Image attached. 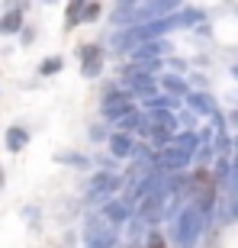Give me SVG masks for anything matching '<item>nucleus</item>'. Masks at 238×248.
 Instances as JSON below:
<instances>
[{"mask_svg":"<svg viewBox=\"0 0 238 248\" xmlns=\"http://www.w3.org/2000/svg\"><path fill=\"white\" fill-rule=\"evenodd\" d=\"M174 216H177L174 242H177V245H196V242H200V232L206 229V216L200 213V206H196V203L180 206Z\"/></svg>","mask_w":238,"mask_h":248,"instance_id":"obj_1","label":"nucleus"},{"mask_svg":"<svg viewBox=\"0 0 238 248\" xmlns=\"http://www.w3.org/2000/svg\"><path fill=\"white\" fill-rule=\"evenodd\" d=\"M84 242L93 248H103V245H116V232H113V222L106 219V216H90L87 219V235H84Z\"/></svg>","mask_w":238,"mask_h":248,"instance_id":"obj_2","label":"nucleus"},{"mask_svg":"<svg viewBox=\"0 0 238 248\" xmlns=\"http://www.w3.org/2000/svg\"><path fill=\"white\" fill-rule=\"evenodd\" d=\"M119 187H122V181H119L116 174H110V171H106V174H97V177L90 181L87 203H100V200H106V197H110V193H116Z\"/></svg>","mask_w":238,"mask_h":248,"instance_id":"obj_3","label":"nucleus"},{"mask_svg":"<svg viewBox=\"0 0 238 248\" xmlns=\"http://www.w3.org/2000/svg\"><path fill=\"white\" fill-rule=\"evenodd\" d=\"M129 78V97H148V93H155V78L151 71H126Z\"/></svg>","mask_w":238,"mask_h":248,"instance_id":"obj_4","label":"nucleus"},{"mask_svg":"<svg viewBox=\"0 0 238 248\" xmlns=\"http://www.w3.org/2000/svg\"><path fill=\"white\" fill-rule=\"evenodd\" d=\"M77 55H81V74H84V78H97V74H100L103 55H100V48H97V46H84Z\"/></svg>","mask_w":238,"mask_h":248,"instance_id":"obj_5","label":"nucleus"},{"mask_svg":"<svg viewBox=\"0 0 238 248\" xmlns=\"http://www.w3.org/2000/svg\"><path fill=\"white\" fill-rule=\"evenodd\" d=\"M132 110V97L129 93H110L106 100H103V116L106 120H119L122 113Z\"/></svg>","mask_w":238,"mask_h":248,"instance_id":"obj_6","label":"nucleus"},{"mask_svg":"<svg viewBox=\"0 0 238 248\" xmlns=\"http://www.w3.org/2000/svg\"><path fill=\"white\" fill-rule=\"evenodd\" d=\"M132 148H135V139H132V132H113L110 136V152L116 158H132Z\"/></svg>","mask_w":238,"mask_h":248,"instance_id":"obj_7","label":"nucleus"},{"mask_svg":"<svg viewBox=\"0 0 238 248\" xmlns=\"http://www.w3.org/2000/svg\"><path fill=\"white\" fill-rule=\"evenodd\" d=\"M183 97H187V103H190V110L200 113V116H212V113H216V103H212L209 93H203V91H193L190 93V91H187Z\"/></svg>","mask_w":238,"mask_h":248,"instance_id":"obj_8","label":"nucleus"},{"mask_svg":"<svg viewBox=\"0 0 238 248\" xmlns=\"http://www.w3.org/2000/svg\"><path fill=\"white\" fill-rule=\"evenodd\" d=\"M132 52V58H161V52H167V46L161 42V39H145V42H138V46L129 48Z\"/></svg>","mask_w":238,"mask_h":248,"instance_id":"obj_9","label":"nucleus"},{"mask_svg":"<svg viewBox=\"0 0 238 248\" xmlns=\"http://www.w3.org/2000/svg\"><path fill=\"white\" fill-rule=\"evenodd\" d=\"M103 216H106L113 226H119V222H126L129 216H132V206H129L126 200H106V206H103Z\"/></svg>","mask_w":238,"mask_h":248,"instance_id":"obj_10","label":"nucleus"},{"mask_svg":"<svg viewBox=\"0 0 238 248\" xmlns=\"http://www.w3.org/2000/svg\"><path fill=\"white\" fill-rule=\"evenodd\" d=\"M23 29V7H13L0 16V36H13Z\"/></svg>","mask_w":238,"mask_h":248,"instance_id":"obj_11","label":"nucleus"},{"mask_svg":"<svg viewBox=\"0 0 238 248\" xmlns=\"http://www.w3.org/2000/svg\"><path fill=\"white\" fill-rule=\"evenodd\" d=\"M26 145H29V129H23V126L7 129V148L10 152H23Z\"/></svg>","mask_w":238,"mask_h":248,"instance_id":"obj_12","label":"nucleus"},{"mask_svg":"<svg viewBox=\"0 0 238 248\" xmlns=\"http://www.w3.org/2000/svg\"><path fill=\"white\" fill-rule=\"evenodd\" d=\"M171 145H177V148H183V152L193 155V148L200 145V136H196L193 129H187V132H180V136H171Z\"/></svg>","mask_w":238,"mask_h":248,"instance_id":"obj_13","label":"nucleus"},{"mask_svg":"<svg viewBox=\"0 0 238 248\" xmlns=\"http://www.w3.org/2000/svg\"><path fill=\"white\" fill-rule=\"evenodd\" d=\"M161 87H164L171 97H183V93H187V84H183V78H177V74H164V78H161Z\"/></svg>","mask_w":238,"mask_h":248,"instance_id":"obj_14","label":"nucleus"},{"mask_svg":"<svg viewBox=\"0 0 238 248\" xmlns=\"http://www.w3.org/2000/svg\"><path fill=\"white\" fill-rule=\"evenodd\" d=\"M126 222H129V242H132V245H142V242H145V235H142V232H145V219H138L135 213H132Z\"/></svg>","mask_w":238,"mask_h":248,"instance_id":"obj_15","label":"nucleus"},{"mask_svg":"<svg viewBox=\"0 0 238 248\" xmlns=\"http://www.w3.org/2000/svg\"><path fill=\"white\" fill-rule=\"evenodd\" d=\"M84 3H87V0H71V3H68V29H74L77 23H81Z\"/></svg>","mask_w":238,"mask_h":248,"instance_id":"obj_16","label":"nucleus"},{"mask_svg":"<svg viewBox=\"0 0 238 248\" xmlns=\"http://www.w3.org/2000/svg\"><path fill=\"white\" fill-rule=\"evenodd\" d=\"M61 58H45V62H42V64H39V74H42V78H48V74H58V71H61Z\"/></svg>","mask_w":238,"mask_h":248,"instance_id":"obj_17","label":"nucleus"},{"mask_svg":"<svg viewBox=\"0 0 238 248\" xmlns=\"http://www.w3.org/2000/svg\"><path fill=\"white\" fill-rule=\"evenodd\" d=\"M97 13H100V7H97V3H84L81 19H84V23H90V19H97Z\"/></svg>","mask_w":238,"mask_h":248,"instance_id":"obj_18","label":"nucleus"},{"mask_svg":"<svg viewBox=\"0 0 238 248\" xmlns=\"http://www.w3.org/2000/svg\"><path fill=\"white\" fill-rule=\"evenodd\" d=\"M145 242L148 245H164V239L158 235V229H151V235H145Z\"/></svg>","mask_w":238,"mask_h":248,"instance_id":"obj_19","label":"nucleus"},{"mask_svg":"<svg viewBox=\"0 0 238 248\" xmlns=\"http://www.w3.org/2000/svg\"><path fill=\"white\" fill-rule=\"evenodd\" d=\"M229 161H232V165H238V136L232 139V152H229Z\"/></svg>","mask_w":238,"mask_h":248,"instance_id":"obj_20","label":"nucleus"},{"mask_svg":"<svg viewBox=\"0 0 238 248\" xmlns=\"http://www.w3.org/2000/svg\"><path fill=\"white\" fill-rule=\"evenodd\" d=\"M229 123H232V126H235V129H238V110H232V116H229Z\"/></svg>","mask_w":238,"mask_h":248,"instance_id":"obj_21","label":"nucleus"},{"mask_svg":"<svg viewBox=\"0 0 238 248\" xmlns=\"http://www.w3.org/2000/svg\"><path fill=\"white\" fill-rule=\"evenodd\" d=\"M232 74H235V78H238V64H235V68H232Z\"/></svg>","mask_w":238,"mask_h":248,"instance_id":"obj_22","label":"nucleus"},{"mask_svg":"<svg viewBox=\"0 0 238 248\" xmlns=\"http://www.w3.org/2000/svg\"><path fill=\"white\" fill-rule=\"evenodd\" d=\"M0 184H3V171H0Z\"/></svg>","mask_w":238,"mask_h":248,"instance_id":"obj_23","label":"nucleus"}]
</instances>
